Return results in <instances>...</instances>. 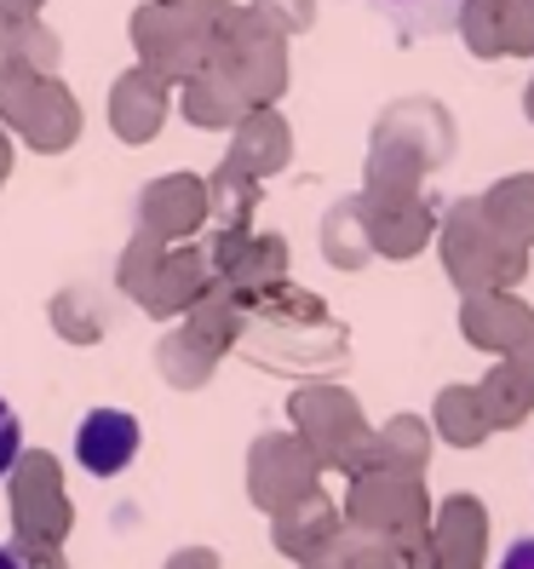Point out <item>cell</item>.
<instances>
[{
	"label": "cell",
	"instance_id": "obj_38",
	"mask_svg": "<svg viewBox=\"0 0 534 569\" xmlns=\"http://www.w3.org/2000/svg\"><path fill=\"white\" fill-rule=\"evenodd\" d=\"M248 7L276 29V36H305V29L316 23V0H248Z\"/></svg>",
	"mask_w": 534,
	"mask_h": 569
},
{
	"label": "cell",
	"instance_id": "obj_14",
	"mask_svg": "<svg viewBox=\"0 0 534 569\" xmlns=\"http://www.w3.org/2000/svg\"><path fill=\"white\" fill-rule=\"evenodd\" d=\"M167 110H173V81H161L155 70L132 63V70L115 76L110 87V132L121 144H150L167 127Z\"/></svg>",
	"mask_w": 534,
	"mask_h": 569
},
{
	"label": "cell",
	"instance_id": "obj_10",
	"mask_svg": "<svg viewBox=\"0 0 534 569\" xmlns=\"http://www.w3.org/2000/svg\"><path fill=\"white\" fill-rule=\"evenodd\" d=\"M460 333H465V346L506 357V351H517V346L534 340V306H528V299H517L512 288L465 293L460 299Z\"/></svg>",
	"mask_w": 534,
	"mask_h": 569
},
{
	"label": "cell",
	"instance_id": "obj_12",
	"mask_svg": "<svg viewBox=\"0 0 534 569\" xmlns=\"http://www.w3.org/2000/svg\"><path fill=\"white\" fill-rule=\"evenodd\" d=\"M208 224V184L195 173H161L139 190V230L161 242H190Z\"/></svg>",
	"mask_w": 534,
	"mask_h": 569
},
{
	"label": "cell",
	"instance_id": "obj_27",
	"mask_svg": "<svg viewBox=\"0 0 534 569\" xmlns=\"http://www.w3.org/2000/svg\"><path fill=\"white\" fill-rule=\"evenodd\" d=\"M155 368H161V380L173 386V391H202V386L213 380V368H219V351L202 346V340H195V333L179 322L173 333H161Z\"/></svg>",
	"mask_w": 534,
	"mask_h": 569
},
{
	"label": "cell",
	"instance_id": "obj_3",
	"mask_svg": "<svg viewBox=\"0 0 534 569\" xmlns=\"http://www.w3.org/2000/svg\"><path fill=\"white\" fill-rule=\"evenodd\" d=\"M208 70H219L230 87L242 92V104H276L293 81V63H288V36H276L253 7H230L219 12V29H213V58Z\"/></svg>",
	"mask_w": 534,
	"mask_h": 569
},
{
	"label": "cell",
	"instance_id": "obj_33",
	"mask_svg": "<svg viewBox=\"0 0 534 569\" xmlns=\"http://www.w3.org/2000/svg\"><path fill=\"white\" fill-rule=\"evenodd\" d=\"M161 253H167V242H161V237H150V230H139V237H132V242L121 248L115 282L127 288V299H132V306H139V299H144V288H150V277H155Z\"/></svg>",
	"mask_w": 534,
	"mask_h": 569
},
{
	"label": "cell",
	"instance_id": "obj_42",
	"mask_svg": "<svg viewBox=\"0 0 534 569\" xmlns=\"http://www.w3.org/2000/svg\"><path fill=\"white\" fill-rule=\"evenodd\" d=\"M500 569H534V535H528V541H517L506 558H500Z\"/></svg>",
	"mask_w": 534,
	"mask_h": 569
},
{
	"label": "cell",
	"instance_id": "obj_13",
	"mask_svg": "<svg viewBox=\"0 0 534 569\" xmlns=\"http://www.w3.org/2000/svg\"><path fill=\"white\" fill-rule=\"evenodd\" d=\"M431 558L437 569H488V507L477 495H449L431 507Z\"/></svg>",
	"mask_w": 534,
	"mask_h": 569
},
{
	"label": "cell",
	"instance_id": "obj_8",
	"mask_svg": "<svg viewBox=\"0 0 534 569\" xmlns=\"http://www.w3.org/2000/svg\"><path fill=\"white\" fill-rule=\"evenodd\" d=\"M322 489V466L316 455L299 443V431H259L253 449H248V500L271 518L282 507H293L299 495Z\"/></svg>",
	"mask_w": 534,
	"mask_h": 569
},
{
	"label": "cell",
	"instance_id": "obj_19",
	"mask_svg": "<svg viewBox=\"0 0 534 569\" xmlns=\"http://www.w3.org/2000/svg\"><path fill=\"white\" fill-rule=\"evenodd\" d=\"M139 443H144V431L127 409H92L75 426V460L92 478H121L127 466L139 460Z\"/></svg>",
	"mask_w": 534,
	"mask_h": 569
},
{
	"label": "cell",
	"instance_id": "obj_5",
	"mask_svg": "<svg viewBox=\"0 0 534 569\" xmlns=\"http://www.w3.org/2000/svg\"><path fill=\"white\" fill-rule=\"evenodd\" d=\"M437 253L443 271L460 293H483V288H517L528 277V248L506 242L500 230L483 219L477 202H454L437 224Z\"/></svg>",
	"mask_w": 534,
	"mask_h": 569
},
{
	"label": "cell",
	"instance_id": "obj_2",
	"mask_svg": "<svg viewBox=\"0 0 534 569\" xmlns=\"http://www.w3.org/2000/svg\"><path fill=\"white\" fill-rule=\"evenodd\" d=\"M219 12H224V0H144L127 23L132 52L161 81H190L213 58Z\"/></svg>",
	"mask_w": 534,
	"mask_h": 569
},
{
	"label": "cell",
	"instance_id": "obj_46",
	"mask_svg": "<svg viewBox=\"0 0 534 569\" xmlns=\"http://www.w3.org/2000/svg\"><path fill=\"white\" fill-rule=\"evenodd\" d=\"M523 116L534 121V81H528V92H523Z\"/></svg>",
	"mask_w": 534,
	"mask_h": 569
},
{
	"label": "cell",
	"instance_id": "obj_36",
	"mask_svg": "<svg viewBox=\"0 0 534 569\" xmlns=\"http://www.w3.org/2000/svg\"><path fill=\"white\" fill-rule=\"evenodd\" d=\"M41 81H47V76L23 70V63H12V58H0V127L18 132V121L29 116V104H36V87H41Z\"/></svg>",
	"mask_w": 534,
	"mask_h": 569
},
{
	"label": "cell",
	"instance_id": "obj_34",
	"mask_svg": "<svg viewBox=\"0 0 534 569\" xmlns=\"http://www.w3.org/2000/svg\"><path fill=\"white\" fill-rule=\"evenodd\" d=\"M328 563L333 569H403L385 535H362V529H340V541H333Z\"/></svg>",
	"mask_w": 534,
	"mask_h": 569
},
{
	"label": "cell",
	"instance_id": "obj_29",
	"mask_svg": "<svg viewBox=\"0 0 534 569\" xmlns=\"http://www.w3.org/2000/svg\"><path fill=\"white\" fill-rule=\"evenodd\" d=\"M208 184V219H219V230H248L253 208H259V184L253 173H242L236 161H219V173L202 179Z\"/></svg>",
	"mask_w": 534,
	"mask_h": 569
},
{
	"label": "cell",
	"instance_id": "obj_30",
	"mask_svg": "<svg viewBox=\"0 0 534 569\" xmlns=\"http://www.w3.org/2000/svg\"><path fill=\"white\" fill-rule=\"evenodd\" d=\"M0 58H12V63H23V70H36V76H58L63 41L41 18H0Z\"/></svg>",
	"mask_w": 534,
	"mask_h": 569
},
{
	"label": "cell",
	"instance_id": "obj_1",
	"mask_svg": "<svg viewBox=\"0 0 534 569\" xmlns=\"http://www.w3.org/2000/svg\"><path fill=\"white\" fill-rule=\"evenodd\" d=\"M259 362H276V368H322V362H340L345 357V328L328 317V306L316 293L293 288L288 277L276 288L253 293L242 306V340Z\"/></svg>",
	"mask_w": 534,
	"mask_h": 569
},
{
	"label": "cell",
	"instance_id": "obj_40",
	"mask_svg": "<svg viewBox=\"0 0 534 569\" xmlns=\"http://www.w3.org/2000/svg\"><path fill=\"white\" fill-rule=\"evenodd\" d=\"M161 569H224V563H219V552H213V547H179Z\"/></svg>",
	"mask_w": 534,
	"mask_h": 569
},
{
	"label": "cell",
	"instance_id": "obj_45",
	"mask_svg": "<svg viewBox=\"0 0 534 569\" xmlns=\"http://www.w3.org/2000/svg\"><path fill=\"white\" fill-rule=\"evenodd\" d=\"M0 569H23V563H18V552H12V547H0Z\"/></svg>",
	"mask_w": 534,
	"mask_h": 569
},
{
	"label": "cell",
	"instance_id": "obj_44",
	"mask_svg": "<svg viewBox=\"0 0 534 569\" xmlns=\"http://www.w3.org/2000/svg\"><path fill=\"white\" fill-rule=\"evenodd\" d=\"M12 179V139H7V127H0V184Z\"/></svg>",
	"mask_w": 534,
	"mask_h": 569
},
{
	"label": "cell",
	"instance_id": "obj_24",
	"mask_svg": "<svg viewBox=\"0 0 534 569\" xmlns=\"http://www.w3.org/2000/svg\"><path fill=\"white\" fill-rule=\"evenodd\" d=\"M431 438H443L454 449H483L494 438V426L477 403V386H443L431 403Z\"/></svg>",
	"mask_w": 534,
	"mask_h": 569
},
{
	"label": "cell",
	"instance_id": "obj_20",
	"mask_svg": "<svg viewBox=\"0 0 534 569\" xmlns=\"http://www.w3.org/2000/svg\"><path fill=\"white\" fill-rule=\"evenodd\" d=\"M18 139L29 150H41V156L75 150V139H81V104H75V92L63 87L58 76H47L36 87V104H29V116L18 121Z\"/></svg>",
	"mask_w": 534,
	"mask_h": 569
},
{
	"label": "cell",
	"instance_id": "obj_37",
	"mask_svg": "<svg viewBox=\"0 0 534 569\" xmlns=\"http://www.w3.org/2000/svg\"><path fill=\"white\" fill-rule=\"evenodd\" d=\"M500 58H534V0H494Z\"/></svg>",
	"mask_w": 534,
	"mask_h": 569
},
{
	"label": "cell",
	"instance_id": "obj_6",
	"mask_svg": "<svg viewBox=\"0 0 534 569\" xmlns=\"http://www.w3.org/2000/svg\"><path fill=\"white\" fill-rule=\"evenodd\" d=\"M7 518L12 547H63L75 529V500L63 483V466L47 449H18L7 466Z\"/></svg>",
	"mask_w": 534,
	"mask_h": 569
},
{
	"label": "cell",
	"instance_id": "obj_17",
	"mask_svg": "<svg viewBox=\"0 0 534 569\" xmlns=\"http://www.w3.org/2000/svg\"><path fill=\"white\" fill-rule=\"evenodd\" d=\"M374 139H391V144L414 150L431 173H437V167H449V156H454V121H449V110L437 104V98H403V104H391L374 121Z\"/></svg>",
	"mask_w": 534,
	"mask_h": 569
},
{
	"label": "cell",
	"instance_id": "obj_23",
	"mask_svg": "<svg viewBox=\"0 0 534 569\" xmlns=\"http://www.w3.org/2000/svg\"><path fill=\"white\" fill-rule=\"evenodd\" d=\"M477 208H483V219H488L506 242L534 248V173H506V179H494V184L477 196Z\"/></svg>",
	"mask_w": 534,
	"mask_h": 569
},
{
	"label": "cell",
	"instance_id": "obj_25",
	"mask_svg": "<svg viewBox=\"0 0 534 569\" xmlns=\"http://www.w3.org/2000/svg\"><path fill=\"white\" fill-rule=\"evenodd\" d=\"M431 449H437V438H431V420H420V415H391V420L374 431V460H369V466H391V472L425 478V472H431Z\"/></svg>",
	"mask_w": 534,
	"mask_h": 569
},
{
	"label": "cell",
	"instance_id": "obj_43",
	"mask_svg": "<svg viewBox=\"0 0 534 569\" xmlns=\"http://www.w3.org/2000/svg\"><path fill=\"white\" fill-rule=\"evenodd\" d=\"M47 0H0V18H41Z\"/></svg>",
	"mask_w": 534,
	"mask_h": 569
},
{
	"label": "cell",
	"instance_id": "obj_15",
	"mask_svg": "<svg viewBox=\"0 0 534 569\" xmlns=\"http://www.w3.org/2000/svg\"><path fill=\"white\" fill-rule=\"evenodd\" d=\"M362 219H369V242L380 259H414L437 237V213L425 196H369L362 190Z\"/></svg>",
	"mask_w": 534,
	"mask_h": 569
},
{
	"label": "cell",
	"instance_id": "obj_7",
	"mask_svg": "<svg viewBox=\"0 0 534 569\" xmlns=\"http://www.w3.org/2000/svg\"><path fill=\"white\" fill-rule=\"evenodd\" d=\"M340 518H345V529H362V535H396V529L431 523L425 478L391 472V466H362V472H351Z\"/></svg>",
	"mask_w": 534,
	"mask_h": 569
},
{
	"label": "cell",
	"instance_id": "obj_26",
	"mask_svg": "<svg viewBox=\"0 0 534 569\" xmlns=\"http://www.w3.org/2000/svg\"><path fill=\"white\" fill-rule=\"evenodd\" d=\"M179 322H184L202 346H213V351L224 357V351H236V340H242V299L213 277V282L202 288V299H195Z\"/></svg>",
	"mask_w": 534,
	"mask_h": 569
},
{
	"label": "cell",
	"instance_id": "obj_28",
	"mask_svg": "<svg viewBox=\"0 0 534 569\" xmlns=\"http://www.w3.org/2000/svg\"><path fill=\"white\" fill-rule=\"evenodd\" d=\"M47 322L58 328V340H70V346H98L110 333V311L92 288H58L52 306H47Z\"/></svg>",
	"mask_w": 534,
	"mask_h": 569
},
{
	"label": "cell",
	"instance_id": "obj_18",
	"mask_svg": "<svg viewBox=\"0 0 534 569\" xmlns=\"http://www.w3.org/2000/svg\"><path fill=\"white\" fill-rule=\"evenodd\" d=\"M224 161H236L242 173L253 179H271V173H288V161H293V127L276 104H253L236 127H230V156Z\"/></svg>",
	"mask_w": 534,
	"mask_h": 569
},
{
	"label": "cell",
	"instance_id": "obj_9",
	"mask_svg": "<svg viewBox=\"0 0 534 569\" xmlns=\"http://www.w3.org/2000/svg\"><path fill=\"white\" fill-rule=\"evenodd\" d=\"M208 248V264H213V277L230 288L248 306L253 293H264V288H276L282 277H288V264H293V253H288V242L282 237H264V230H213V242H202Z\"/></svg>",
	"mask_w": 534,
	"mask_h": 569
},
{
	"label": "cell",
	"instance_id": "obj_39",
	"mask_svg": "<svg viewBox=\"0 0 534 569\" xmlns=\"http://www.w3.org/2000/svg\"><path fill=\"white\" fill-rule=\"evenodd\" d=\"M18 449H23V420L12 415L7 397H0V478H7V466L18 460Z\"/></svg>",
	"mask_w": 534,
	"mask_h": 569
},
{
	"label": "cell",
	"instance_id": "obj_21",
	"mask_svg": "<svg viewBox=\"0 0 534 569\" xmlns=\"http://www.w3.org/2000/svg\"><path fill=\"white\" fill-rule=\"evenodd\" d=\"M184 92H179V110H184V121L190 127H208V132H230L242 116H248V104H242V92L230 87L219 70H195L190 81H179Z\"/></svg>",
	"mask_w": 534,
	"mask_h": 569
},
{
	"label": "cell",
	"instance_id": "obj_41",
	"mask_svg": "<svg viewBox=\"0 0 534 569\" xmlns=\"http://www.w3.org/2000/svg\"><path fill=\"white\" fill-rule=\"evenodd\" d=\"M506 362H512V375L523 380V391L534 397V340H528V346H517V351H506Z\"/></svg>",
	"mask_w": 534,
	"mask_h": 569
},
{
	"label": "cell",
	"instance_id": "obj_22",
	"mask_svg": "<svg viewBox=\"0 0 534 569\" xmlns=\"http://www.w3.org/2000/svg\"><path fill=\"white\" fill-rule=\"evenodd\" d=\"M322 259L333 271H362L374 259L369 242V219H362V196H340L328 213H322Z\"/></svg>",
	"mask_w": 534,
	"mask_h": 569
},
{
	"label": "cell",
	"instance_id": "obj_32",
	"mask_svg": "<svg viewBox=\"0 0 534 569\" xmlns=\"http://www.w3.org/2000/svg\"><path fill=\"white\" fill-rule=\"evenodd\" d=\"M380 7L396 23V36L420 41V36H443V29H454L460 0H380Z\"/></svg>",
	"mask_w": 534,
	"mask_h": 569
},
{
	"label": "cell",
	"instance_id": "obj_16",
	"mask_svg": "<svg viewBox=\"0 0 534 569\" xmlns=\"http://www.w3.org/2000/svg\"><path fill=\"white\" fill-rule=\"evenodd\" d=\"M213 282V264H208V248H195V242H167L161 264H155V277L139 299V311H150L155 322H173L184 317L195 299H202V288Z\"/></svg>",
	"mask_w": 534,
	"mask_h": 569
},
{
	"label": "cell",
	"instance_id": "obj_31",
	"mask_svg": "<svg viewBox=\"0 0 534 569\" xmlns=\"http://www.w3.org/2000/svg\"><path fill=\"white\" fill-rule=\"evenodd\" d=\"M477 403H483V415H488L494 431H517V426L534 415V397L523 391V380L512 375V362H506V357H500L488 375L477 380Z\"/></svg>",
	"mask_w": 534,
	"mask_h": 569
},
{
	"label": "cell",
	"instance_id": "obj_11",
	"mask_svg": "<svg viewBox=\"0 0 534 569\" xmlns=\"http://www.w3.org/2000/svg\"><path fill=\"white\" fill-rule=\"evenodd\" d=\"M340 529H345V518H340V507H333V495L328 489H311V495H299L293 507L271 512V547L288 563L305 569V563H322L333 552Z\"/></svg>",
	"mask_w": 534,
	"mask_h": 569
},
{
	"label": "cell",
	"instance_id": "obj_35",
	"mask_svg": "<svg viewBox=\"0 0 534 569\" xmlns=\"http://www.w3.org/2000/svg\"><path fill=\"white\" fill-rule=\"evenodd\" d=\"M454 36L465 41V52H472V58H500V18H494V0H460Z\"/></svg>",
	"mask_w": 534,
	"mask_h": 569
},
{
	"label": "cell",
	"instance_id": "obj_47",
	"mask_svg": "<svg viewBox=\"0 0 534 569\" xmlns=\"http://www.w3.org/2000/svg\"><path fill=\"white\" fill-rule=\"evenodd\" d=\"M305 569H333V563H328V558H322V563H305Z\"/></svg>",
	"mask_w": 534,
	"mask_h": 569
},
{
	"label": "cell",
	"instance_id": "obj_4",
	"mask_svg": "<svg viewBox=\"0 0 534 569\" xmlns=\"http://www.w3.org/2000/svg\"><path fill=\"white\" fill-rule=\"evenodd\" d=\"M288 420L299 431V443L316 455L322 472H362L374 460V426L362 415L356 391L333 386V380H311L288 397Z\"/></svg>",
	"mask_w": 534,
	"mask_h": 569
}]
</instances>
